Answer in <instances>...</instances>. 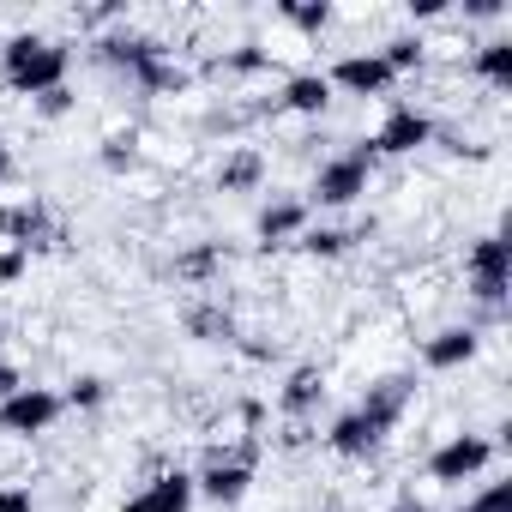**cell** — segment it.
Returning <instances> with one entry per match:
<instances>
[{"mask_svg":"<svg viewBox=\"0 0 512 512\" xmlns=\"http://www.w3.org/2000/svg\"><path fill=\"white\" fill-rule=\"evenodd\" d=\"M0 61H7V85H13L19 97H43V91H61L73 55H67V43L25 31V37H13L7 49H0Z\"/></svg>","mask_w":512,"mask_h":512,"instance_id":"obj_1","label":"cell"},{"mask_svg":"<svg viewBox=\"0 0 512 512\" xmlns=\"http://www.w3.org/2000/svg\"><path fill=\"white\" fill-rule=\"evenodd\" d=\"M247 488H253V446H217L205 458V470L193 476V494H205L217 506H235Z\"/></svg>","mask_w":512,"mask_h":512,"instance_id":"obj_2","label":"cell"},{"mask_svg":"<svg viewBox=\"0 0 512 512\" xmlns=\"http://www.w3.org/2000/svg\"><path fill=\"white\" fill-rule=\"evenodd\" d=\"M506 272H512L506 241H500V235H476L470 253H464V278H470V296H476L488 314H500V302H506Z\"/></svg>","mask_w":512,"mask_h":512,"instance_id":"obj_3","label":"cell"},{"mask_svg":"<svg viewBox=\"0 0 512 512\" xmlns=\"http://www.w3.org/2000/svg\"><path fill=\"white\" fill-rule=\"evenodd\" d=\"M488 458H494V440H488V434H452V440H440V446L428 452V482L458 488V482L482 476Z\"/></svg>","mask_w":512,"mask_h":512,"instance_id":"obj_4","label":"cell"},{"mask_svg":"<svg viewBox=\"0 0 512 512\" xmlns=\"http://www.w3.org/2000/svg\"><path fill=\"white\" fill-rule=\"evenodd\" d=\"M368 175H374V151H368V145H356V151L320 163V175H314V205H356V199L368 193Z\"/></svg>","mask_w":512,"mask_h":512,"instance_id":"obj_5","label":"cell"},{"mask_svg":"<svg viewBox=\"0 0 512 512\" xmlns=\"http://www.w3.org/2000/svg\"><path fill=\"white\" fill-rule=\"evenodd\" d=\"M61 392L49 386H19L7 404H0V434H13V440H31V434H49L61 422Z\"/></svg>","mask_w":512,"mask_h":512,"instance_id":"obj_6","label":"cell"},{"mask_svg":"<svg viewBox=\"0 0 512 512\" xmlns=\"http://www.w3.org/2000/svg\"><path fill=\"white\" fill-rule=\"evenodd\" d=\"M0 235H7V247H61V223L49 217L43 199H13L0 205Z\"/></svg>","mask_w":512,"mask_h":512,"instance_id":"obj_7","label":"cell"},{"mask_svg":"<svg viewBox=\"0 0 512 512\" xmlns=\"http://www.w3.org/2000/svg\"><path fill=\"white\" fill-rule=\"evenodd\" d=\"M163 55H169V49H163L157 37H139V31H109V37H97V61L115 67V73H127L133 85H139Z\"/></svg>","mask_w":512,"mask_h":512,"instance_id":"obj_8","label":"cell"},{"mask_svg":"<svg viewBox=\"0 0 512 512\" xmlns=\"http://www.w3.org/2000/svg\"><path fill=\"white\" fill-rule=\"evenodd\" d=\"M422 145H434V121H428L422 109H410V103H398V109L380 121V133L368 139L374 157H410V151H422Z\"/></svg>","mask_w":512,"mask_h":512,"instance_id":"obj_9","label":"cell"},{"mask_svg":"<svg viewBox=\"0 0 512 512\" xmlns=\"http://www.w3.org/2000/svg\"><path fill=\"white\" fill-rule=\"evenodd\" d=\"M410 404H416V380H410V374H386V380H374V386H368V398H362L356 410H362L380 434H392V428L404 422V410H410Z\"/></svg>","mask_w":512,"mask_h":512,"instance_id":"obj_10","label":"cell"},{"mask_svg":"<svg viewBox=\"0 0 512 512\" xmlns=\"http://www.w3.org/2000/svg\"><path fill=\"white\" fill-rule=\"evenodd\" d=\"M193 476L187 470H157L133 500H127V512H193Z\"/></svg>","mask_w":512,"mask_h":512,"instance_id":"obj_11","label":"cell"},{"mask_svg":"<svg viewBox=\"0 0 512 512\" xmlns=\"http://www.w3.org/2000/svg\"><path fill=\"white\" fill-rule=\"evenodd\" d=\"M326 85H338V91H350V97H386V91H392V73H386V61L368 49V55H344V61L326 73Z\"/></svg>","mask_w":512,"mask_h":512,"instance_id":"obj_12","label":"cell"},{"mask_svg":"<svg viewBox=\"0 0 512 512\" xmlns=\"http://www.w3.org/2000/svg\"><path fill=\"white\" fill-rule=\"evenodd\" d=\"M476 350H482V332H476V326H446V332H434V338L422 344V362H428L434 374H452V368L476 362Z\"/></svg>","mask_w":512,"mask_h":512,"instance_id":"obj_13","label":"cell"},{"mask_svg":"<svg viewBox=\"0 0 512 512\" xmlns=\"http://www.w3.org/2000/svg\"><path fill=\"white\" fill-rule=\"evenodd\" d=\"M326 446H332L338 458H374V452L386 446V434H380L362 410H350V416H338V422L326 428Z\"/></svg>","mask_w":512,"mask_h":512,"instance_id":"obj_14","label":"cell"},{"mask_svg":"<svg viewBox=\"0 0 512 512\" xmlns=\"http://www.w3.org/2000/svg\"><path fill=\"white\" fill-rule=\"evenodd\" d=\"M253 229H260V247L272 253V247H284L290 235H302V229H308V205H302V199H272Z\"/></svg>","mask_w":512,"mask_h":512,"instance_id":"obj_15","label":"cell"},{"mask_svg":"<svg viewBox=\"0 0 512 512\" xmlns=\"http://www.w3.org/2000/svg\"><path fill=\"white\" fill-rule=\"evenodd\" d=\"M320 398H326L320 368H290V380H284V392H278V410H284L290 422H308V416L320 410Z\"/></svg>","mask_w":512,"mask_h":512,"instance_id":"obj_16","label":"cell"},{"mask_svg":"<svg viewBox=\"0 0 512 512\" xmlns=\"http://www.w3.org/2000/svg\"><path fill=\"white\" fill-rule=\"evenodd\" d=\"M266 181V157L253 151V145H235L223 163H217V193H253Z\"/></svg>","mask_w":512,"mask_h":512,"instance_id":"obj_17","label":"cell"},{"mask_svg":"<svg viewBox=\"0 0 512 512\" xmlns=\"http://www.w3.org/2000/svg\"><path fill=\"white\" fill-rule=\"evenodd\" d=\"M326 103H332L326 73H296V79H284V91H278V109H290V115H326Z\"/></svg>","mask_w":512,"mask_h":512,"instance_id":"obj_18","label":"cell"},{"mask_svg":"<svg viewBox=\"0 0 512 512\" xmlns=\"http://www.w3.org/2000/svg\"><path fill=\"white\" fill-rule=\"evenodd\" d=\"M470 73H476L482 85L506 91V85H512V37H494V43H482V49L470 55Z\"/></svg>","mask_w":512,"mask_h":512,"instance_id":"obj_19","label":"cell"},{"mask_svg":"<svg viewBox=\"0 0 512 512\" xmlns=\"http://www.w3.org/2000/svg\"><path fill=\"white\" fill-rule=\"evenodd\" d=\"M187 332L205 338V344H235V338H241V332H235V314H229L223 302H199V308L187 314Z\"/></svg>","mask_w":512,"mask_h":512,"instance_id":"obj_20","label":"cell"},{"mask_svg":"<svg viewBox=\"0 0 512 512\" xmlns=\"http://www.w3.org/2000/svg\"><path fill=\"white\" fill-rule=\"evenodd\" d=\"M217 272H223V247L217 241H199V247L175 253V278H187V284H211Z\"/></svg>","mask_w":512,"mask_h":512,"instance_id":"obj_21","label":"cell"},{"mask_svg":"<svg viewBox=\"0 0 512 512\" xmlns=\"http://www.w3.org/2000/svg\"><path fill=\"white\" fill-rule=\"evenodd\" d=\"M272 67V49H260V43H241V49H229V55H217L211 61V73L223 79V73H235V79H247V73H266Z\"/></svg>","mask_w":512,"mask_h":512,"instance_id":"obj_22","label":"cell"},{"mask_svg":"<svg viewBox=\"0 0 512 512\" xmlns=\"http://www.w3.org/2000/svg\"><path fill=\"white\" fill-rule=\"evenodd\" d=\"M374 55H380V61H386V73L398 79V73H416V67L428 61V43H422V37H392V43H386V49H374Z\"/></svg>","mask_w":512,"mask_h":512,"instance_id":"obj_23","label":"cell"},{"mask_svg":"<svg viewBox=\"0 0 512 512\" xmlns=\"http://www.w3.org/2000/svg\"><path fill=\"white\" fill-rule=\"evenodd\" d=\"M356 241H362L356 229H302V253H314V260H338Z\"/></svg>","mask_w":512,"mask_h":512,"instance_id":"obj_24","label":"cell"},{"mask_svg":"<svg viewBox=\"0 0 512 512\" xmlns=\"http://www.w3.org/2000/svg\"><path fill=\"white\" fill-rule=\"evenodd\" d=\"M278 19L296 25V31H326V25H332V7H326V0H284Z\"/></svg>","mask_w":512,"mask_h":512,"instance_id":"obj_25","label":"cell"},{"mask_svg":"<svg viewBox=\"0 0 512 512\" xmlns=\"http://www.w3.org/2000/svg\"><path fill=\"white\" fill-rule=\"evenodd\" d=\"M97 157H103V169H115V175H127V169L139 163V133H109Z\"/></svg>","mask_w":512,"mask_h":512,"instance_id":"obj_26","label":"cell"},{"mask_svg":"<svg viewBox=\"0 0 512 512\" xmlns=\"http://www.w3.org/2000/svg\"><path fill=\"white\" fill-rule=\"evenodd\" d=\"M109 398V380H97V374H79L67 392H61V404H73V410H97Z\"/></svg>","mask_w":512,"mask_h":512,"instance_id":"obj_27","label":"cell"},{"mask_svg":"<svg viewBox=\"0 0 512 512\" xmlns=\"http://www.w3.org/2000/svg\"><path fill=\"white\" fill-rule=\"evenodd\" d=\"M458 512H512V482H488L476 500H464Z\"/></svg>","mask_w":512,"mask_h":512,"instance_id":"obj_28","label":"cell"},{"mask_svg":"<svg viewBox=\"0 0 512 512\" xmlns=\"http://www.w3.org/2000/svg\"><path fill=\"white\" fill-rule=\"evenodd\" d=\"M25 266H31V253H25V247H0V284H19Z\"/></svg>","mask_w":512,"mask_h":512,"instance_id":"obj_29","label":"cell"},{"mask_svg":"<svg viewBox=\"0 0 512 512\" xmlns=\"http://www.w3.org/2000/svg\"><path fill=\"white\" fill-rule=\"evenodd\" d=\"M31 103H37V115H49V121H55V115H67V109H73V91L61 85V91H43V97H31Z\"/></svg>","mask_w":512,"mask_h":512,"instance_id":"obj_30","label":"cell"},{"mask_svg":"<svg viewBox=\"0 0 512 512\" xmlns=\"http://www.w3.org/2000/svg\"><path fill=\"white\" fill-rule=\"evenodd\" d=\"M0 512H37V500H31V488H0Z\"/></svg>","mask_w":512,"mask_h":512,"instance_id":"obj_31","label":"cell"},{"mask_svg":"<svg viewBox=\"0 0 512 512\" xmlns=\"http://www.w3.org/2000/svg\"><path fill=\"white\" fill-rule=\"evenodd\" d=\"M19 386H25V380H19V368H13V362H0V404H7Z\"/></svg>","mask_w":512,"mask_h":512,"instance_id":"obj_32","label":"cell"},{"mask_svg":"<svg viewBox=\"0 0 512 512\" xmlns=\"http://www.w3.org/2000/svg\"><path fill=\"white\" fill-rule=\"evenodd\" d=\"M392 512H428V500H416V494H398V500H392Z\"/></svg>","mask_w":512,"mask_h":512,"instance_id":"obj_33","label":"cell"},{"mask_svg":"<svg viewBox=\"0 0 512 512\" xmlns=\"http://www.w3.org/2000/svg\"><path fill=\"white\" fill-rule=\"evenodd\" d=\"M7 181H13V151L0 145V187H7Z\"/></svg>","mask_w":512,"mask_h":512,"instance_id":"obj_34","label":"cell"},{"mask_svg":"<svg viewBox=\"0 0 512 512\" xmlns=\"http://www.w3.org/2000/svg\"><path fill=\"white\" fill-rule=\"evenodd\" d=\"M0 344H7V332H0Z\"/></svg>","mask_w":512,"mask_h":512,"instance_id":"obj_35","label":"cell"}]
</instances>
